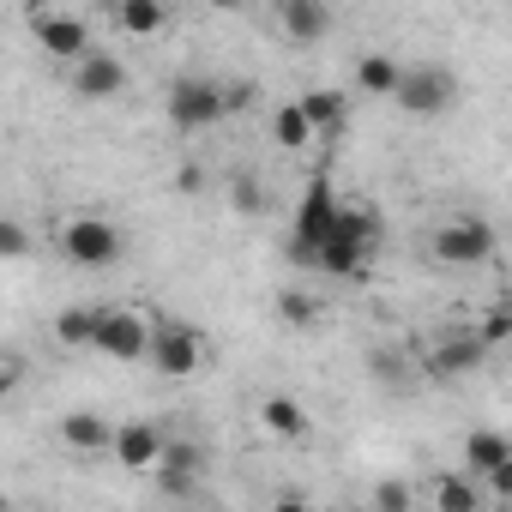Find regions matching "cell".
Here are the masks:
<instances>
[{
	"label": "cell",
	"mask_w": 512,
	"mask_h": 512,
	"mask_svg": "<svg viewBox=\"0 0 512 512\" xmlns=\"http://www.w3.org/2000/svg\"><path fill=\"white\" fill-rule=\"evenodd\" d=\"M374 241H380V223L368 211H350L344 205L338 223H332V235L314 253V272H326V278H362L374 266Z\"/></svg>",
	"instance_id": "6da1fadb"
},
{
	"label": "cell",
	"mask_w": 512,
	"mask_h": 512,
	"mask_svg": "<svg viewBox=\"0 0 512 512\" xmlns=\"http://www.w3.org/2000/svg\"><path fill=\"white\" fill-rule=\"evenodd\" d=\"M494 247H500V235H494L488 217H452V223L434 229V260L440 266H482V260H494Z\"/></svg>",
	"instance_id": "7a4b0ae2"
},
{
	"label": "cell",
	"mask_w": 512,
	"mask_h": 512,
	"mask_svg": "<svg viewBox=\"0 0 512 512\" xmlns=\"http://www.w3.org/2000/svg\"><path fill=\"white\" fill-rule=\"evenodd\" d=\"M61 253L73 266H115L127 253V235L109 217H73V223H61Z\"/></svg>",
	"instance_id": "3957f363"
},
{
	"label": "cell",
	"mask_w": 512,
	"mask_h": 512,
	"mask_svg": "<svg viewBox=\"0 0 512 512\" xmlns=\"http://www.w3.org/2000/svg\"><path fill=\"white\" fill-rule=\"evenodd\" d=\"M338 211H344V205H338L332 181H326V175H314V181H308V193H302V211H296V247H290L302 266H314V253H320V241L332 235Z\"/></svg>",
	"instance_id": "277c9868"
},
{
	"label": "cell",
	"mask_w": 512,
	"mask_h": 512,
	"mask_svg": "<svg viewBox=\"0 0 512 512\" xmlns=\"http://www.w3.org/2000/svg\"><path fill=\"white\" fill-rule=\"evenodd\" d=\"M452 97H458V79L446 67H404L398 73V91H392V103L410 109V115H440Z\"/></svg>",
	"instance_id": "5b68a950"
},
{
	"label": "cell",
	"mask_w": 512,
	"mask_h": 512,
	"mask_svg": "<svg viewBox=\"0 0 512 512\" xmlns=\"http://www.w3.org/2000/svg\"><path fill=\"white\" fill-rule=\"evenodd\" d=\"M169 121L181 133H205L223 121V97H217V79H175L169 85Z\"/></svg>",
	"instance_id": "8992f818"
},
{
	"label": "cell",
	"mask_w": 512,
	"mask_h": 512,
	"mask_svg": "<svg viewBox=\"0 0 512 512\" xmlns=\"http://www.w3.org/2000/svg\"><path fill=\"white\" fill-rule=\"evenodd\" d=\"M91 350H103V356H115V362H145V350H151V320L139 314V308H109L103 320H97V344Z\"/></svg>",
	"instance_id": "52a82bcc"
},
{
	"label": "cell",
	"mask_w": 512,
	"mask_h": 512,
	"mask_svg": "<svg viewBox=\"0 0 512 512\" xmlns=\"http://www.w3.org/2000/svg\"><path fill=\"white\" fill-rule=\"evenodd\" d=\"M31 37H37L55 61H67V67L91 55V25H85L79 13H49V7H37V13H31Z\"/></svg>",
	"instance_id": "ba28073f"
},
{
	"label": "cell",
	"mask_w": 512,
	"mask_h": 512,
	"mask_svg": "<svg viewBox=\"0 0 512 512\" xmlns=\"http://www.w3.org/2000/svg\"><path fill=\"white\" fill-rule=\"evenodd\" d=\"M151 362H157V374H169V380H187V374H199V362H205V344H199V332L193 326H151V350H145Z\"/></svg>",
	"instance_id": "9c48e42d"
},
{
	"label": "cell",
	"mask_w": 512,
	"mask_h": 512,
	"mask_svg": "<svg viewBox=\"0 0 512 512\" xmlns=\"http://www.w3.org/2000/svg\"><path fill=\"white\" fill-rule=\"evenodd\" d=\"M133 85V73H127V61H115L109 49H91L85 61H73V97L79 103H109V97H121Z\"/></svg>",
	"instance_id": "30bf717a"
},
{
	"label": "cell",
	"mask_w": 512,
	"mask_h": 512,
	"mask_svg": "<svg viewBox=\"0 0 512 512\" xmlns=\"http://www.w3.org/2000/svg\"><path fill=\"white\" fill-rule=\"evenodd\" d=\"M482 356H488V350H482L470 332H446V338L428 344V374H434V380H458V374L482 368Z\"/></svg>",
	"instance_id": "8fae6325"
},
{
	"label": "cell",
	"mask_w": 512,
	"mask_h": 512,
	"mask_svg": "<svg viewBox=\"0 0 512 512\" xmlns=\"http://www.w3.org/2000/svg\"><path fill=\"white\" fill-rule=\"evenodd\" d=\"M109 452H115L127 470H157V458H163V434H157L151 422H127V428L109 434Z\"/></svg>",
	"instance_id": "7c38bea8"
},
{
	"label": "cell",
	"mask_w": 512,
	"mask_h": 512,
	"mask_svg": "<svg viewBox=\"0 0 512 512\" xmlns=\"http://www.w3.org/2000/svg\"><path fill=\"white\" fill-rule=\"evenodd\" d=\"M278 25H284L290 43H320L332 31V13L320 0H278Z\"/></svg>",
	"instance_id": "4fadbf2b"
},
{
	"label": "cell",
	"mask_w": 512,
	"mask_h": 512,
	"mask_svg": "<svg viewBox=\"0 0 512 512\" xmlns=\"http://www.w3.org/2000/svg\"><path fill=\"white\" fill-rule=\"evenodd\" d=\"M500 464H512L506 434H500V428H476V434L464 440V476H470V482H482V476H488V470H500Z\"/></svg>",
	"instance_id": "5bb4252c"
},
{
	"label": "cell",
	"mask_w": 512,
	"mask_h": 512,
	"mask_svg": "<svg viewBox=\"0 0 512 512\" xmlns=\"http://www.w3.org/2000/svg\"><path fill=\"white\" fill-rule=\"evenodd\" d=\"M290 103H296V115L308 121L314 139H326V133L344 127V91H302V97H290Z\"/></svg>",
	"instance_id": "9a60e30c"
},
{
	"label": "cell",
	"mask_w": 512,
	"mask_h": 512,
	"mask_svg": "<svg viewBox=\"0 0 512 512\" xmlns=\"http://www.w3.org/2000/svg\"><path fill=\"white\" fill-rule=\"evenodd\" d=\"M157 470H163V488H169V494L193 488V476H199V446H187V440H163Z\"/></svg>",
	"instance_id": "2e32d148"
},
{
	"label": "cell",
	"mask_w": 512,
	"mask_h": 512,
	"mask_svg": "<svg viewBox=\"0 0 512 512\" xmlns=\"http://www.w3.org/2000/svg\"><path fill=\"white\" fill-rule=\"evenodd\" d=\"M109 434H115V428H109L97 410H73V416L61 422V440H67L73 452H103V446H109Z\"/></svg>",
	"instance_id": "e0dca14e"
},
{
	"label": "cell",
	"mask_w": 512,
	"mask_h": 512,
	"mask_svg": "<svg viewBox=\"0 0 512 512\" xmlns=\"http://www.w3.org/2000/svg\"><path fill=\"white\" fill-rule=\"evenodd\" d=\"M434 506H440V512H482V488H476L470 476L446 470V476H434Z\"/></svg>",
	"instance_id": "ac0fdd59"
},
{
	"label": "cell",
	"mask_w": 512,
	"mask_h": 512,
	"mask_svg": "<svg viewBox=\"0 0 512 512\" xmlns=\"http://www.w3.org/2000/svg\"><path fill=\"white\" fill-rule=\"evenodd\" d=\"M260 422H266V434H278V440H302V434H308V416H302L296 398H266V404H260Z\"/></svg>",
	"instance_id": "d6986e66"
},
{
	"label": "cell",
	"mask_w": 512,
	"mask_h": 512,
	"mask_svg": "<svg viewBox=\"0 0 512 512\" xmlns=\"http://www.w3.org/2000/svg\"><path fill=\"white\" fill-rule=\"evenodd\" d=\"M398 73H404V67H398L392 55H362V61H356V85H362L368 97H392V91H398Z\"/></svg>",
	"instance_id": "ffe728a7"
},
{
	"label": "cell",
	"mask_w": 512,
	"mask_h": 512,
	"mask_svg": "<svg viewBox=\"0 0 512 512\" xmlns=\"http://www.w3.org/2000/svg\"><path fill=\"white\" fill-rule=\"evenodd\" d=\"M97 308H61L55 314V338L67 344V350H85V344H97Z\"/></svg>",
	"instance_id": "44dd1931"
},
{
	"label": "cell",
	"mask_w": 512,
	"mask_h": 512,
	"mask_svg": "<svg viewBox=\"0 0 512 512\" xmlns=\"http://www.w3.org/2000/svg\"><path fill=\"white\" fill-rule=\"evenodd\" d=\"M115 25H121L127 37H157V31L169 25V13L157 7V0H127V7H115Z\"/></svg>",
	"instance_id": "7402d4cb"
},
{
	"label": "cell",
	"mask_w": 512,
	"mask_h": 512,
	"mask_svg": "<svg viewBox=\"0 0 512 512\" xmlns=\"http://www.w3.org/2000/svg\"><path fill=\"white\" fill-rule=\"evenodd\" d=\"M272 145H284V151H308V145H314V133H308V121L296 115V103H278V109H272Z\"/></svg>",
	"instance_id": "603a6c76"
},
{
	"label": "cell",
	"mask_w": 512,
	"mask_h": 512,
	"mask_svg": "<svg viewBox=\"0 0 512 512\" xmlns=\"http://www.w3.org/2000/svg\"><path fill=\"white\" fill-rule=\"evenodd\" d=\"M278 314H284L290 326H302V332H308V326H320L326 302H320L314 290H284V296H278Z\"/></svg>",
	"instance_id": "cb8c5ba5"
},
{
	"label": "cell",
	"mask_w": 512,
	"mask_h": 512,
	"mask_svg": "<svg viewBox=\"0 0 512 512\" xmlns=\"http://www.w3.org/2000/svg\"><path fill=\"white\" fill-rule=\"evenodd\" d=\"M374 506L380 512H416V488L410 482H380L374 488Z\"/></svg>",
	"instance_id": "d4e9b609"
},
{
	"label": "cell",
	"mask_w": 512,
	"mask_h": 512,
	"mask_svg": "<svg viewBox=\"0 0 512 512\" xmlns=\"http://www.w3.org/2000/svg\"><path fill=\"white\" fill-rule=\"evenodd\" d=\"M470 338H476L482 350H494V344H506V338H512V314H506V308H494V314H488V320H482V326H476Z\"/></svg>",
	"instance_id": "484cf974"
},
{
	"label": "cell",
	"mask_w": 512,
	"mask_h": 512,
	"mask_svg": "<svg viewBox=\"0 0 512 512\" xmlns=\"http://www.w3.org/2000/svg\"><path fill=\"white\" fill-rule=\"evenodd\" d=\"M19 253H31V235H25V223L0 217V260H19Z\"/></svg>",
	"instance_id": "4316f807"
},
{
	"label": "cell",
	"mask_w": 512,
	"mask_h": 512,
	"mask_svg": "<svg viewBox=\"0 0 512 512\" xmlns=\"http://www.w3.org/2000/svg\"><path fill=\"white\" fill-rule=\"evenodd\" d=\"M217 97H223V115H241L260 91H253V79H235V85H217Z\"/></svg>",
	"instance_id": "83f0119b"
},
{
	"label": "cell",
	"mask_w": 512,
	"mask_h": 512,
	"mask_svg": "<svg viewBox=\"0 0 512 512\" xmlns=\"http://www.w3.org/2000/svg\"><path fill=\"white\" fill-rule=\"evenodd\" d=\"M368 368H374L380 380H404V362H398L392 350H374V356H368Z\"/></svg>",
	"instance_id": "f1b7e54d"
},
{
	"label": "cell",
	"mask_w": 512,
	"mask_h": 512,
	"mask_svg": "<svg viewBox=\"0 0 512 512\" xmlns=\"http://www.w3.org/2000/svg\"><path fill=\"white\" fill-rule=\"evenodd\" d=\"M235 205H241V211H260V187H253V175L235 181Z\"/></svg>",
	"instance_id": "f546056e"
},
{
	"label": "cell",
	"mask_w": 512,
	"mask_h": 512,
	"mask_svg": "<svg viewBox=\"0 0 512 512\" xmlns=\"http://www.w3.org/2000/svg\"><path fill=\"white\" fill-rule=\"evenodd\" d=\"M19 374H25V368H19V356H0V398L19 386Z\"/></svg>",
	"instance_id": "4dcf8cb0"
},
{
	"label": "cell",
	"mask_w": 512,
	"mask_h": 512,
	"mask_svg": "<svg viewBox=\"0 0 512 512\" xmlns=\"http://www.w3.org/2000/svg\"><path fill=\"white\" fill-rule=\"evenodd\" d=\"M482 488H488V494H512V464L488 470V476H482Z\"/></svg>",
	"instance_id": "1f68e13d"
},
{
	"label": "cell",
	"mask_w": 512,
	"mask_h": 512,
	"mask_svg": "<svg viewBox=\"0 0 512 512\" xmlns=\"http://www.w3.org/2000/svg\"><path fill=\"white\" fill-rule=\"evenodd\" d=\"M199 187H205V175H199V169H193V163H187V169H181V175H175V193H199Z\"/></svg>",
	"instance_id": "d6a6232c"
},
{
	"label": "cell",
	"mask_w": 512,
	"mask_h": 512,
	"mask_svg": "<svg viewBox=\"0 0 512 512\" xmlns=\"http://www.w3.org/2000/svg\"><path fill=\"white\" fill-rule=\"evenodd\" d=\"M272 512H314L308 500H272Z\"/></svg>",
	"instance_id": "836d02e7"
}]
</instances>
